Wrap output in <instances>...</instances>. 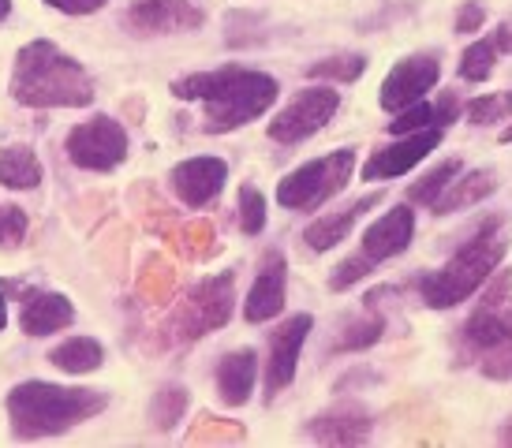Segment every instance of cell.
<instances>
[{
  "label": "cell",
  "instance_id": "3",
  "mask_svg": "<svg viewBox=\"0 0 512 448\" xmlns=\"http://www.w3.org/2000/svg\"><path fill=\"white\" fill-rule=\"evenodd\" d=\"M509 254V221L505 217H486L475 236L445 262L441 269L419 277V295L430 310H453L468 303L471 295L494 277V269Z\"/></svg>",
  "mask_w": 512,
  "mask_h": 448
},
{
  "label": "cell",
  "instance_id": "26",
  "mask_svg": "<svg viewBox=\"0 0 512 448\" xmlns=\"http://www.w3.org/2000/svg\"><path fill=\"white\" fill-rule=\"evenodd\" d=\"M494 68H498V49L490 38H479L460 53V79H468V83H486Z\"/></svg>",
  "mask_w": 512,
  "mask_h": 448
},
{
  "label": "cell",
  "instance_id": "30",
  "mask_svg": "<svg viewBox=\"0 0 512 448\" xmlns=\"http://www.w3.org/2000/svg\"><path fill=\"white\" fill-rule=\"evenodd\" d=\"M266 228V195L251 187V183H243L240 187V232L243 236H258Z\"/></svg>",
  "mask_w": 512,
  "mask_h": 448
},
{
  "label": "cell",
  "instance_id": "17",
  "mask_svg": "<svg viewBox=\"0 0 512 448\" xmlns=\"http://www.w3.org/2000/svg\"><path fill=\"white\" fill-rule=\"evenodd\" d=\"M374 430V415L363 404H337L307 422V434L322 445H363Z\"/></svg>",
  "mask_w": 512,
  "mask_h": 448
},
{
  "label": "cell",
  "instance_id": "1",
  "mask_svg": "<svg viewBox=\"0 0 512 448\" xmlns=\"http://www.w3.org/2000/svg\"><path fill=\"white\" fill-rule=\"evenodd\" d=\"M281 86L273 75L240 64H225L217 71H195L172 83V98L202 101V131L206 135H228L236 127L258 120L273 109Z\"/></svg>",
  "mask_w": 512,
  "mask_h": 448
},
{
  "label": "cell",
  "instance_id": "37",
  "mask_svg": "<svg viewBox=\"0 0 512 448\" xmlns=\"http://www.w3.org/2000/svg\"><path fill=\"white\" fill-rule=\"evenodd\" d=\"M494 49L498 53H512V19H505V23H498V30H494Z\"/></svg>",
  "mask_w": 512,
  "mask_h": 448
},
{
  "label": "cell",
  "instance_id": "19",
  "mask_svg": "<svg viewBox=\"0 0 512 448\" xmlns=\"http://www.w3.org/2000/svg\"><path fill=\"white\" fill-rule=\"evenodd\" d=\"M382 202V191H374V195H363L356 198L352 206H344V210L337 213H326V217H318V221H311L307 228H303V243L311 247V251H333L337 243H344L348 239V232L359 224V217L367 210H374Z\"/></svg>",
  "mask_w": 512,
  "mask_h": 448
},
{
  "label": "cell",
  "instance_id": "5",
  "mask_svg": "<svg viewBox=\"0 0 512 448\" xmlns=\"http://www.w3.org/2000/svg\"><path fill=\"white\" fill-rule=\"evenodd\" d=\"M356 172V150L344 146L326 157H314L307 165H299L296 172H288L285 180L277 183V202L292 213H314L322 210L329 198L341 195L344 183Z\"/></svg>",
  "mask_w": 512,
  "mask_h": 448
},
{
  "label": "cell",
  "instance_id": "24",
  "mask_svg": "<svg viewBox=\"0 0 512 448\" xmlns=\"http://www.w3.org/2000/svg\"><path fill=\"white\" fill-rule=\"evenodd\" d=\"M460 172H464V161H460V157H449V161L434 165L427 176H419V180L408 187V202H412V206H427L430 210V202H434V198H438L441 191L460 176Z\"/></svg>",
  "mask_w": 512,
  "mask_h": 448
},
{
  "label": "cell",
  "instance_id": "23",
  "mask_svg": "<svg viewBox=\"0 0 512 448\" xmlns=\"http://www.w3.org/2000/svg\"><path fill=\"white\" fill-rule=\"evenodd\" d=\"M42 183V161L30 146H8L0 154V187L8 191H34Z\"/></svg>",
  "mask_w": 512,
  "mask_h": 448
},
{
  "label": "cell",
  "instance_id": "34",
  "mask_svg": "<svg viewBox=\"0 0 512 448\" xmlns=\"http://www.w3.org/2000/svg\"><path fill=\"white\" fill-rule=\"evenodd\" d=\"M210 437H225V441H240L243 430L240 426H232V422H221V419H202L199 430H191V441H210Z\"/></svg>",
  "mask_w": 512,
  "mask_h": 448
},
{
  "label": "cell",
  "instance_id": "16",
  "mask_svg": "<svg viewBox=\"0 0 512 448\" xmlns=\"http://www.w3.org/2000/svg\"><path fill=\"white\" fill-rule=\"evenodd\" d=\"M288 299V262L281 251H270L258 266V277L247 292V303H243V318L251 325L273 322L281 310H285Z\"/></svg>",
  "mask_w": 512,
  "mask_h": 448
},
{
  "label": "cell",
  "instance_id": "6",
  "mask_svg": "<svg viewBox=\"0 0 512 448\" xmlns=\"http://www.w3.org/2000/svg\"><path fill=\"white\" fill-rule=\"evenodd\" d=\"M232 299H236V277L232 273H217V277L202 280L169 318V333L176 340H199V336L214 333L232 318Z\"/></svg>",
  "mask_w": 512,
  "mask_h": 448
},
{
  "label": "cell",
  "instance_id": "18",
  "mask_svg": "<svg viewBox=\"0 0 512 448\" xmlns=\"http://www.w3.org/2000/svg\"><path fill=\"white\" fill-rule=\"evenodd\" d=\"M75 322V307L68 303V295L60 292H38L27 288L23 303H19V329L27 336H49L60 333Z\"/></svg>",
  "mask_w": 512,
  "mask_h": 448
},
{
  "label": "cell",
  "instance_id": "40",
  "mask_svg": "<svg viewBox=\"0 0 512 448\" xmlns=\"http://www.w3.org/2000/svg\"><path fill=\"white\" fill-rule=\"evenodd\" d=\"M501 142H505V146H512V124L505 127V131H501Z\"/></svg>",
  "mask_w": 512,
  "mask_h": 448
},
{
  "label": "cell",
  "instance_id": "15",
  "mask_svg": "<svg viewBox=\"0 0 512 448\" xmlns=\"http://www.w3.org/2000/svg\"><path fill=\"white\" fill-rule=\"evenodd\" d=\"M135 34H180V30H199L206 23V12L191 0H139L124 15Z\"/></svg>",
  "mask_w": 512,
  "mask_h": 448
},
{
  "label": "cell",
  "instance_id": "7",
  "mask_svg": "<svg viewBox=\"0 0 512 448\" xmlns=\"http://www.w3.org/2000/svg\"><path fill=\"white\" fill-rule=\"evenodd\" d=\"M505 340H512V273L498 266L483 303L471 310L468 322L460 325V344L471 355H486Z\"/></svg>",
  "mask_w": 512,
  "mask_h": 448
},
{
  "label": "cell",
  "instance_id": "33",
  "mask_svg": "<svg viewBox=\"0 0 512 448\" xmlns=\"http://www.w3.org/2000/svg\"><path fill=\"white\" fill-rule=\"evenodd\" d=\"M214 228L206 221H195V224H187L184 232H180V251L187 254V258H202V254H210L214 247Z\"/></svg>",
  "mask_w": 512,
  "mask_h": 448
},
{
  "label": "cell",
  "instance_id": "32",
  "mask_svg": "<svg viewBox=\"0 0 512 448\" xmlns=\"http://www.w3.org/2000/svg\"><path fill=\"white\" fill-rule=\"evenodd\" d=\"M479 370L490 381H512V340H505V344L490 348L486 355H479Z\"/></svg>",
  "mask_w": 512,
  "mask_h": 448
},
{
  "label": "cell",
  "instance_id": "41",
  "mask_svg": "<svg viewBox=\"0 0 512 448\" xmlns=\"http://www.w3.org/2000/svg\"><path fill=\"white\" fill-rule=\"evenodd\" d=\"M8 12H12V0H0V19H4Z\"/></svg>",
  "mask_w": 512,
  "mask_h": 448
},
{
  "label": "cell",
  "instance_id": "35",
  "mask_svg": "<svg viewBox=\"0 0 512 448\" xmlns=\"http://www.w3.org/2000/svg\"><path fill=\"white\" fill-rule=\"evenodd\" d=\"M483 23H486V8L479 4V0H468V4H460L453 30H456V34H475Z\"/></svg>",
  "mask_w": 512,
  "mask_h": 448
},
{
  "label": "cell",
  "instance_id": "28",
  "mask_svg": "<svg viewBox=\"0 0 512 448\" xmlns=\"http://www.w3.org/2000/svg\"><path fill=\"white\" fill-rule=\"evenodd\" d=\"M382 333H385V318H382V314H374V307H370V314L356 318V322L337 336L333 351H363V348H370V344H378V340H382Z\"/></svg>",
  "mask_w": 512,
  "mask_h": 448
},
{
  "label": "cell",
  "instance_id": "22",
  "mask_svg": "<svg viewBox=\"0 0 512 448\" xmlns=\"http://www.w3.org/2000/svg\"><path fill=\"white\" fill-rule=\"evenodd\" d=\"M49 363L64 370V374H75V378H83V374H94L101 363H105V348H101L94 336H72V340H64L57 348L49 351Z\"/></svg>",
  "mask_w": 512,
  "mask_h": 448
},
{
  "label": "cell",
  "instance_id": "36",
  "mask_svg": "<svg viewBox=\"0 0 512 448\" xmlns=\"http://www.w3.org/2000/svg\"><path fill=\"white\" fill-rule=\"evenodd\" d=\"M45 4H53V8L64 15H94L98 8H105L109 0H45Z\"/></svg>",
  "mask_w": 512,
  "mask_h": 448
},
{
  "label": "cell",
  "instance_id": "38",
  "mask_svg": "<svg viewBox=\"0 0 512 448\" xmlns=\"http://www.w3.org/2000/svg\"><path fill=\"white\" fill-rule=\"evenodd\" d=\"M498 441H501V445H512V419H505V422H501Z\"/></svg>",
  "mask_w": 512,
  "mask_h": 448
},
{
  "label": "cell",
  "instance_id": "13",
  "mask_svg": "<svg viewBox=\"0 0 512 448\" xmlns=\"http://www.w3.org/2000/svg\"><path fill=\"white\" fill-rule=\"evenodd\" d=\"M412 236H415V206L412 202H400V206L382 213V217L363 232L359 258H363L370 269L382 266V262L408 251V247H412Z\"/></svg>",
  "mask_w": 512,
  "mask_h": 448
},
{
  "label": "cell",
  "instance_id": "21",
  "mask_svg": "<svg viewBox=\"0 0 512 448\" xmlns=\"http://www.w3.org/2000/svg\"><path fill=\"white\" fill-rule=\"evenodd\" d=\"M494 191H498V172H494V168H471V172H460V176L430 202V213H434V217H449V213L471 210V206H479V202L490 198Z\"/></svg>",
  "mask_w": 512,
  "mask_h": 448
},
{
  "label": "cell",
  "instance_id": "27",
  "mask_svg": "<svg viewBox=\"0 0 512 448\" xmlns=\"http://www.w3.org/2000/svg\"><path fill=\"white\" fill-rule=\"evenodd\" d=\"M464 116H468L471 127H490L501 124L505 116H512V90H501V94H479L464 105Z\"/></svg>",
  "mask_w": 512,
  "mask_h": 448
},
{
  "label": "cell",
  "instance_id": "31",
  "mask_svg": "<svg viewBox=\"0 0 512 448\" xmlns=\"http://www.w3.org/2000/svg\"><path fill=\"white\" fill-rule=\"evenodd\" d=\"M23 236H27V213L12 206V202H4L0 206V247L12 251V247L23 243Z\"/></svg>",
  "mask_w": 512,
  "mask_h": 448
},
{
  "label": "cell",
  "instance_id": "4",
  "mask_svg": "<svg viewBox=\"0 0 512 448\" xmlns=\"http://www.w3.org/2000/svg\"><path fill=\"white\" fill-rule=\"evenodd\" d=\"M8 419L19 441H38L72 430L109 407V392L75 389V385H49V381H23L8 392Z\"/></svg>",
  "mask_w": 512,
  "mask_h": 448
},
{
  "label": "cell",
  "instance_id": "20",
  "mask_svg": "<svg viewBox=\"0 0 512 448\" xmlns=\"http://www.w3.org/2000/svg\"><path fill=\"white\" fill-rule=\"evenodd\" d=\"M255 381H258V355L251 348H236L221 355V363H217V374H214V385H217V396H221V404L225 407H243L251 400V392H255Z\"/></svg>",
  "mask_w": 512,
  "mask_h": 448
},
{
  "label": "cell",
  "instance_id": "10",
  "mask_svg": "<svg viewBox=\"0 0 512 448\" xmlns=\"http://www.w3.org/2000/svg\"><path fill=\"white\" fill-rule=\"evenodd\" d=\"M438 79H441L438 53H412L404 56V60H397L393 71L385 75L378 101H382L385 112H400L408 109V105H415L419 98H427L430 90L438 86Z\"/></svg>",
  "mask_w": 512,
  "mask_h": 448
},
{
  "label": "cell",
  "instance_id": "29",
  "mask_svg": "<svg viewBox=\"0 0 512 448\" xmlns=\"http://www.w3.org/2000/svg\"><path fill=\"white\" fill-rule=\"evenodd\" d=\"M184 411H187V389L184 385H165L154 396V404H150V422H154V430H172L176 422L184 419Z\"/></svg>",
  "mask_w": 512,
  "mask_h": 448
},
{
  "label": "cell",
  "instance_id": "11",
  "mask_svg": "<svg viewBox=\"0 0 512 448\" xmlns=\"http://www.w3.org/2000/svg\"><path fill=\"white\" fill-rule=\"evenodd\" d=\"M441 139H445V127H423V131L397 135V142H389V146H382V150H374L367 157V165L359 168V176L367 183L404 176V172H412L427 154H434L441 146Z\"/></svg>",
  "mask_w": 512,
  "mask_h": 448
},
{
  "label": "cell",
  "instance_id": "14",
  "mask_svg": "<svg viewBox=\"0 0 512 448\" xmlns=\"http://www.w3.org/2000/svg\"><path fill=\"white\" fill-rule=\"evenodd\" d=\"M228 180V165L225 157H187L169 172V187L172 195L184 202L187 210H202L210 206L221 187Z\"/></svg>",
  "mask_w": 512,
  "mask_h": 448
},
{
  "label": "cell",
  "instance_id": "8",
  "mask_svg": "<svg viewBox=\"0 0 512 448\" xmlns=\"http://www.w3.org/2000/svg\"><path fill=\"white\" fill-rule=\"evenodd\" d=\"M337 109H341V94L333 86H307L273 116L266 135L273 142H281V146H299L311 135H318L337 116Z\"/></svg>",
  "mask_w": 512,
  "mask_h": 448
},
{
  "label": "cell",
  "instance_id": "12",
  "mask_svg": "<svg viewBox=\"0 0 512 448\" xmlns=\"http://www.w3.org/2000/svg\"><path fill=\"white\" fill-rule=\"evenodd\" d=\"M314 329L311 314H292L270 333V355H266V400H277L296 381L299 351Z\"/></svg>",
  "mask_w": 512,
  "mask_h": 448
},
{
  "label": "cell",
  "instance_id": "39",
  "mask_svg": "<svg viewBox=\"0 0 512 448\" xmlns=\"http://www.w3.org/2000/svg\"><path fill=\"white\" fill-rule=\"evenodd\" d=\"M4 325H8V299H4V288H0V333H4Z\"/></svg>",
  "mask_w": 512,
  "mask_h": 448
},
{
  "label": "cell",
  "instance_id": "9",
  "mask_svg": "<svg viewBox=\"0 0 512 448\" xmlns=\"http://www.w3.org/2000/svg\"><path fill=\"white\" fill-rule=\"evenodd\" d=\"M68 161L86 172H113L128 157V131L113 116H90L68 131Z\"/></svg>",
  "mask_w": 512,
  "mask_h": 448
},
{
  "label": "cell",
  "instance_id": "25",
  "mask_svg": "<svg viewBox=\"0 0 512 448\" xmlns=\"http://www.w3.org/2000/svg\"><path fill=\"white\" fill-rule=\"evenodd\" d=\"M363 71H367V56L363 53H337L311 64L307 75L311 79H326V83H356Z\"/></svg>",
  "mask_w": 512,
  "mask_h": 448
},
{
  "label": "cell",
  "instance_id": "2",
  "mask_svg": "<svg viewBox=\"0 0 512 448\" xmlns=\"http://www.w3.org/2000/svg\"><path fill=\"white\" fill-rule=\"evenodd\" d=\"M12 98L27 109H83L94 101V83L75 56L38 38L15 56Z\"/></svg>",
  "mask_w": 512,
  "mask_h": 448
}]
</instances>
